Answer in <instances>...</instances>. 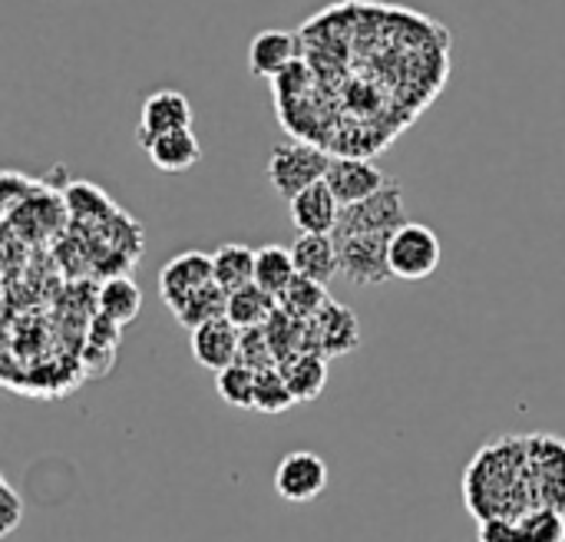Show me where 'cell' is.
Returning a JSON list of instances; mask_svg holds the SVG:
<instances>
[{
  "mask_svg": "<svg viewBox=\"0 0 565 542\" xmlns=\"http://www.w3.org/2000/svg\"><path fill=\"white\" fill-rule=\"evenodd\" d=\"M467 510L477 520L507 517L520 520L540 507L533 477H530V437H503L473 457L463 480Z\"/></svg>",
  "mask_w": 565,
  "mask_h": 542,
  "instance_id": "1",
  "label": "cell"
},
{
  "mask_svg": "<svg viewBox=\"0 0 565 542\" xmlns=\"http://www.w3.org/2000/svg\"><path fill=\"white\" fill-rule=\"evenodd\" d=\"M331 166V152L311 142H278L265 162V176L271 182V189L291 202L301 189L321 182L328 176Z\"/></svg>",
  "mask_w": 565,
  "mask_h": 542,
  "instance_id": "2",
  "label": "cell"
},
{
  "mask_svg": "<svg viewBox=\"0 0 565 542\" xmlns=\"http://www.w3.org/2000/svg\"><path fill=\"white\" fill-rule=\"evenodd\" d=\"M407 219V205H404V189L401 182L387 179L374 195L344 205L334 238H348V235H394Z\"/></svg>",
  "mask_w": 565,
  "mask_h": 542,
  "instance_id": "3",
  "label": "cell"
},
{
  "mask_svg": "<svg viewBox=\"0 0 565 542\" xmlns=\"http://www.w3.org/2000/svg\"><path fill=\"white\" fill-rule=\"evenodd\" d=\"M444 248L430 225L424 222H404L391 235V272L401 281H424L440 268Z\"/></svg>",
  "mask_w": 565,
  "mask_h": 542,
  "instance_id": "4",
  "label": "cell"
},
{
  "mask_svg": "<svg viewBox=\"0 0 565 542\" xmlns=\"http://www.w3.org/2000/svg\"><path fill=\"white\" fill-rule=\"evenodd\" d=\"M358 344H361L358 315L348 305L334 301V298L315 318L305 321V351L324 354L331 361V358L358 351Z\"/></svg>",
  "mask_w": 565,
  "mask_h": 542,
  "instance_id": "5",
  "label": "cell"
},
{
  "mask_svg": "<svg viewBox=\"0 0 565 542\" xmlns=\"http://www.w3.org/2000/svg\"><path fill=\"white\" fill-rule=\"evenodd\" d=\"M341 248V275L361 288L384 285L394 278L391 272V235H348L338 238Z\"/></svg>",
  "mask_w": 565,
  "mask_h": 542,
  "instance_id": "6",
  "label": "cell"
},
{
  "mask_svg": "<svg viewBox=\"0 0 565 542\" xmlns=\"http://www.w3.org/2000/svg\"><path fill=\"white\" fill-rule=\"evenodd\" d=\"M530 477L540 507L565 513V440L553 434L530 437Z\"/></svg>",
  "mask_w": 565,
  "mask_h": 542,
  "instance_id": "7",
  "label": "cell"
},
{
  "mask_svg": "<svg viewBox=\"0 0 565 542\" xmlns=\"http://www.w3.org/2000/svg\"><path fill=\"white\" fill-rule=\"evenodd\" d=\"M328 490V464L311 450L285 454L275 470V493L288 503H311Z\"/></svg>",
  "mask_w": 565,
  "mask_h": 542,
  "instance_id": "8",
  "label": "cell"
},
{
  "mask_svg": "<svg viewBox=\"0 0 565 542\" xmlns=\"http://www.w3.org/2000/svg\"><path fill=\"white\" fill-rule=\"evenodd\" d=\"M238 348H242V328L228 315L212 318L192 331V358L212 374L232 368L238 361Z\"/></svg>",
  "mask_w": 565,
  "mask_h": 542,
  "instance_id": "9",
  "label": "cell"
},
{
  "mask_svg": "<svg viewBox=\"0 0 565 542\" xmlns=\"http://www.w3.org/2000/svg\"><path fill=\"white\" fill-rule=\"evenodd\" d=\"M192 126V103L179 89H156L146 96L142 113H139V146L146 149L156 136L172 132V129H189Z\"/></svg>",
  "mask_w": 565,
  "mask_h": 542,
  "instance_id": "10",
  "label": "cell"
},
{
  "mask_svg": "<svg viewBox=\"0 0 565 542\" xmlns=\"http://www.w3.org/2000/svg\"><path fill=\"white\" fill-rule=\"evenodd\" d=\"M209 281H215L212 255H205V252H182V255H175V258H169L162 265V272H159V295L172 308L182 298H189L192 291L205 288Z\"/></svg>",
  "mask_w": 565,
  "mask_h": 542,
  "instance_id": "11",
  "label": "cell"
},
{
  "mask_svg": "<svg viewBox=\"0 0 565 542\" xmlns=\"http://www.w3.org/2000/svg\"><path fill=\"white\" fill-rule=\"evenodd\" d=\"M324 182L331 185V192L338 195L341 205H354V202L374 195L387 182V176L374 162H367V159H358V156H331V166H328Z\"/></svg>",
  "mask_w": 565,
  "mask_h": 542,
  "instance_id": "12",
  "label": "cell"
},
{
  "mask_svg": "<svg viewBox=\"0 0 565 542\" xmlns=\"http://www.w3.org/2000/svg\"><path fill=\"white\" fill-rule=\"evenodd\" d=\"M341 202L338 195L331 192V185L321 179L308 189H301L291 202H288V212H291V222L298 232H318V235H334L338 229V219H341Z\"/></svg>",
  "mask_w": 565,
  "mask_h": 542,
  "instance_id": "13",
  "label": "cell"
},
{
  "mask_svg": "<svg viewBox=\"0 0 565 542\" xmlns=\"http://www.w3.org/2000/svg\"><path fill=\"white\" fill-rule=\"evenodd\" d=\"M295 255V268L305 278L315 281H331L334 275H341V248L334 235H318V232H301L291 245Z\"/></svg>",
  "mask_w": 565,
  "mask_h": 542,
  "instance_id": "14",
  "label": "cell"
},
{
  "mask_svg": "<svg viewBox=\"0 0 565 542\" xmlns=\"http://www.w3.org/2000/svg\"><path fill=\"white\" fill-rule=\"evenodd\" d=\"M298 60V36L288 30H262L248 46V66L258 79L278 76L288 63Z\"/></svg>",
  "mask_w": 565,
  "mask_h": 542,
  "instance_id": "15",
  "label": "cell"
},
{
  "mask_svg": "<svg viewBox=\"0 0 565 542\" xmlns=\"http://www.w3.org/2000/svg\"><path fill=\"white\" fill-rule=\"evenodd\" d=\"M146 156L149 162L159 169V172H185L199 162L202 156V142L199 136L189 129H172V132H162L156 136L149 146H146Z\"/></svg>",
  "mask_w": 565,
  "mask_h": 542,
  "instance_id": "16",
  "label": "cell"
},
{
  "mask_svg": "<svg viewBox=\"0 0 565 542\" xmlns=\"http://www.w3.org/2000/svg\"><path fill=\"white\" fill-rule=\"evenodd\" d=\"M281 374L288 378L291 384V394L298 404H308L315 397H321L324 384H328V358L324 354H315V351H301L295 354L291 361L278 364Z\"/></svg>",
  "mask_w": 565,
  "mask_h": 542,
  "instance_id": "17",
  "label": "cell"
},
{
  "mask_svg": "<svg viewBox=\"0 0 565 542\" xmlns=\"http://www.w3.org/2000/svg\"><path fill=\"white\" fill-rule=\"evenodd\" d=\"M255 252L242 242H228L222 248L212 252V265H215V281L232 295L245 285L255 281Z\"/></svg>",
  "mask_w": 565,
  "mask_h": 542,
  "instance_id": "18",
  "label": "cell"
},
{
  "mask_svg": "<svg viewBox=\"0 0 565 542\" xmlns=\"http://www.w3.org/2000/svg\"><path fill=\"white\" fill-rule=\"evenodd\" d=\"M175 315V321L189 331H195L199 325L212 321V318H222L228 311V291L218 285V281H209L205 288L192 291L189 298H182L179 305L169 308Z\"/></svg>",
  "mask_w": 565,
  "mask_h": 542,
  "instance_id": "19",
  "label": "cell"
},
{
  "mask_svg": "<svg viewBox=\"0 0 565 542\" xmlns=\"http://www.w3.org/2000/svg\"><path fill=\"white\" fill-rule=\"evenodd\" d=\"M298 268H295V255L291 248L281 245H262L255 252V285L265 288L268 295H281L291 281H295Z\"/></svg>",
  "mask_w": 565,
  "mask_h": 542,
  "instance_id": "20",
  "label": "cell"
},
{
  "mask_svg": "<svg viewBox=\"0 0 565 542\" xmlns=\"http://www.w3.org/2000/svg\"><path fill=\"white\" fill-rule=\"evenodd\" d=\"M99 315H106L109 321L116 325H129L136 321V315L142 311V291L132 278L119 275V278H109L103 288H99Z\"/></svg>",
  "mask_w": 565,
  "mask_h": 542,
  "instance_id": "21",
  "label": "cell"
},
{
  "mask_svg": "<svg viewBox=\"0 0 565 542\" xmlns=\"http://www.w3.org/2000/svg\"><path fill=\"white\" fill-rule=\"evenodd\" d=\"M328 301H331L328 285L324 281H315V278H305V275H295V281L278 295V308L285 315L298 318V321L315 318Z\"/></svg>",
  "mask_w": 565,
  "mask_h": 542,
  "instance_id": "22",
  "label": "cell"
},
{
  "mask_svg": "<svg viewBox=\"0 0 565 542\" xmlns=\"http://www.w3.org/2000/svg\"><path fill=\"white\" fill-rule=\"evenodd\" d=\"M275 308H278V298L252 281V285H245V288L228 295V311L225 315L238 328H258V325H265L275 315Z\"/></svg>",
  "mask_w": 565,
  "mask_h": 542,
  "instance_id": "23",
  "label": "cell"
},
{
  "mask_svg": "<svg viewBox=\"0 0 565 542\" xmlns=\"http://www.w3.org/2000/svg\"><path fill=\"white\" fill-rule=\"evenodd\" d=\"M255 381H258V371L235 361L232 368L218 371L215 374V391L218 397L228 404V407H238V411H255Z\"/></svg>",
  "mask_w": 565,
  "mask_h": 542,
  "instance_id": "24",
  "label": "cell"
},
{
  "mask_svg": "<svg viewBox=\"0 0 565 542\" xmlns=\"http://www.w3.org/2000/svg\"><path fill=\"white\" fill-rule=\"evenodd\" d=\"M516 542H565V513L553 507H533L516 520Z\"/></svg>",
  "mask_w": 565,
  "mask_h": 542,
  "instance_id": "25",
  "label": "cell"
},
{
  "mask_svg": "<svg viewBox=\"0 0 565 542\" xmlns=\"http://www.w3.org/2000/svg\"><path fill=\"white\" fill-rule=\"evenodd\" d=\"M265 334L271 341V351H275L278 364H285V361H291L295 354L305 351V321L285 315L281 308H275V315L265 321Z\"/></svg>",
  "mask_w": 565,
  "mask_h": 542,
  "instance_id": "26",
  "label": "cell"
},
{
  "mask_svg": "<svg viewBox=\"0 0 565 542\" xmlns=\"http://www.w3.org/2000/svg\"><path fill=\"white\" fill-rule=\"evenodd\" d=\"M295 394H291V384L288 378L281 374V368H268V371H258V381H255V411L258 414H285L288 407H295Z\"/></svg>",
  "mask_w": 565,
  "mask_h": 542,
  "instance_id": "27",
  "label": "cell"
},
{
  "mask_svg": "<svg viewBox=\"0 0 565 542\" xmlns=\"http://www.w3.org/2000/svg\"><path fill=\"white\" fill-rule=\"evenodd\" d=\"M238 361L255 368V371H268L278 368V358L271 351V341L265 334V325L258 328H242V348H238Z\"/></svg>",
  "mask_w": 565,
  "mask_h": 542,
  "instance_id": "28",
  "label": "cell"
},
{
  "mask_svg": "<svg viewBox=\"0 0 565 542\" xmlns=\"http://www.w3.org/2000/svg\"><path fill=\"white\" fill-rule=\"evenodd\" d=\"M66 209L76 219H103L109 212V199L89 182H73L66 185Z\"/></svg>",
  "mask_w": 565,
  "mask_h": 542,
  "instance_id": "29",
  "label": "cell"
},
{
  "mask_svg": "<svg viewBox=\"0 0 565 542\" xmlns=\"http://www.w3.org/2000/svg\"><path fill=\"white\" fill-rule=\"evenodd\" d=\"M275 86H278V96H281V99H298L301 93H308V86H311V70H308V63H305V60L288 63V66L275 76Z\"/></svg>",
  "mask_w": 565,
  "mask_h": 542,
  "instance_id": "30",
  "label": "cell"
},
{
  "mask_svg": "<svg viewBox=\"0 0 565 542\" xmlns=\"http://www.w3.org/2000/svg\"><path fill=\"white\" fill-rule=\"evenodd\" d=\"M0 507H3V517H0V536L7 540V536L20 527V520H23V500H20V493L10 487V480H0Z\"/></svg>",
  "mask_w": 565,
  "mask_h": 542,
  "instance_id": "31",
  "label": "cell"
}]
</instances>
